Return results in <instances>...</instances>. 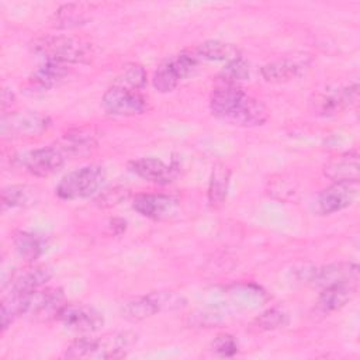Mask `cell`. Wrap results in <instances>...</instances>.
Segmentation results:
<instances>
[{
  "label": "cell",
  "instance_id": "1",
  "mask_svg": "<svg viewBox=\"0 0 360 360\" xmlns=\"http://www.w3.org/2000/svg\"><path fill=\"white\" fill-rule=\"evenodd\" d=\"M210 110L218 120L238 127H256L267 121L266 105L233 84H218L210 97Z\"/></svg>",
  "mask_w": 360,
  "mask_h": 360
},
{
  "label": "cell",
  "instance_id": "2",
  "mask_svg": "<svg viewBox=\"0 0 360 360\" xmlns=\"http://www.w3.org/2000/svg\"><path fill=\"white\" fill-rule=\"evenodd\" d=\"M134 332H115L100 338L84 336L70 343L66 349L68 359H121L125 357L136 343Z\"/></svg>",
  "mask_w": 360,
  "mask_h": 360
},
{
  "label": "cell",
  "instance_id": "3",
  "mask_svg": "<svg viewBox=\"0 0 360 360\" xmlns=\"http://www.w3.org/2000/svg\"><path fill=\"white\" fill-rule=\"evenodd\" d=\"M30 48L44 62L48 60L62 65L89 63L94 55L91 44L69 35H42L35 38Z\"/></svg>",
  "mask_w": 360,
  "mask_h": 360
},
{
  "label": "cell",
  "instance_id": "4",
  "mask_svg": "<svg viewBox=\"0 0 360 360\" xmlns=\"http://www.w3.org/2000/svg\"><path fill=\"white\" fill-rule=\"evenodd\" d=\"M105 172L98 165H89L76 169L66 176L56 186V195L60 200H79L93 195L103 184Z\"/></svg>",
  "mask_w": 360,
  "mask_h": 360
},
{
  "label": "cell",
  "instance_id": "5",
  "mask_svg": "<svg viewBox=\"0 0 360 360\" xmlns=\"http://www.w3.org/2000/svg\"><path fill=\"white\" fill-rule=\"evenodd\" d=\"M359 98V84L328 87L316 93L311 101V111L319 117H335L356 104Z\"/></svg>",
  "mask_w": 360,
  "mask_h": 360
},
{
  "label": "cell",
  "instance_id": "6",
  "mask_svg": "<svg viewBox=\"0 0 360 360\" xmlns=\"http://www.w3.org/2000/svg\"><path fill=\"white\" fill-rule=\"evenodd\" d=\"M197 68V56L180 53L165 60L153 73V87L159 93L173 91L177 84Z\"/></svg>",
  "mask_w": 360,
  "mask_h": 360
},
{
  "label": "cell",
  "instance_id": "7",
  "mask_svg": "<svg viewBox=\"0 0 360 360\" xmlns=\"http://www.w3.org/2000/svg\"><path fill=\"white\" fill-rule=\"evenodd\" d=\"M103 108L117 117H135L146 111V100L138 91L120 84H112L101 98Z\"/></svg>",
  "mask_w": 360,
  "mask_h": 360
},
{
  "label": "cell",
  "instance_id": "8",
  "mask_svg": "<svg viewBox=\"0 0 360 360\" xmlns=\"http://www.w3.org/2000/svg\"><path fill=\"white\" fill-rule=\"evenodd\" d=\"M65 150L56 145L38 148L17 158V163L37 177H46L53 174L65 165Z\"/></svg>",
  "mask_w": 360,
  "mask_h": 360
},
{
  "label": "cell",
  "instance_id": "9",
  "mask_svg": "<svg viewBox=\"0 0 360 360\" xmlns=\"http://www.w3.org/2000/svg\"><path fill=\"white\" fill-rule=\"evenodd\" d=\"M359 195V183L335 181L323 188L314 201V211L318 215H330L350 207Z\"/></svg>",
  "mask_w": 360,
  "mask_h": 360
},
{
  "label": "cell",
  "instance_id": "10",
  "mask_svg": "<svg viewBox=\"0 0 360 360\" xmlns=\"http://www.w3.org/2000/svg\"><path fill=\"white\" fill-rule=\"evenodd\" d=\"M51 125L48 117L35 111H17L3 114L1 135L3 138H22L35 136L46 131Z\"/></svg>",
  "mask_w": 360,
  "mask_h": 360
},
{
  "label": "cell",
  "instance_id": "11",
  "mask_svg": "<svg viewBox=\"0 0 360 360\" xmlns=\"http://www.w3.org/2000/svg\"><path fill=\"white\" fill-rule=\"evenodd\" d=\"M56 319L66 329L79 333H93L104 323L101 312L84 304H65Z\"/></svg>",
  "mask_w": 360,
  "mask_h": 360
},
{
  "label": "cell",
  "instance_id": "12",
  "mask_svg": "<svg viewBox=\"0 0 360 360\" xmlns=\"http://www.w3.org/2000/svg\"><path fill=\"white\" fill-rule=\"evenodd\" d=\"M65 295L62 288L52 287L45 290H35L28 292L25 316L34 321L56 319L59 311L65 305Z\"/></svg>",
  "mask_w": 360,
  "mask_h": 360
},
{
  "label": "cell",
  "instance_id": "13",
  "mask_svg": "<svg viewBox=\"0 0 360 360\" xmlns=\"http://www.w3.org/2000/svg\"><path fill=\"white\" fill-rule=\"evenodd\" d=\"M307 280L316 288H325L335 284H359V266L353 262H339L312 269Z\"/></svg>",
  "mask_w": 360,
  "mask_h": 360
},
{
  "label": "cell",
  "instance_id": "14",
  "mask_svg": "<svg viewBox=\"0 0 360 360\" xmlns=\"http://www.w3.org/2000/svg\"><path fill=\"white\" fill-rule=\"evenodd\" d=\"M311 65L309 55H294L266 63L260 69V75L266 82L284 83L304 75Z\"/></svg>",
  "mask_w": 360,
  "mask_h": 360
},
{
  "label": "cell",
  "instance_id": "15",
  "mask_svg": "<svg viewBox=\"0 0 360 360\" xmlns=\"http://www.w3.org/2000/svg\"><path fill=\"white\" fill-rule=\"evenodd\" d=\"M132 207L142 217L163 219L174 212L177 200L166 194H139L135 197Z\"/></svg>",
  "mask_w": 360,
  "mask_h": 360
},
{
  "label": "cell",
  "instance_id": "16",
  "mask_svg": "<svg viewBox=\"0 0 360 360\" xmlns=\"http://www.w3.org/2000/svg\"><path fill=\"white\" fill-rule=\"evenodd\" d=\"M128 169L135 176L158 184L170 183L176 173L173 166H169L156 158H139L131 160L128 163Z\"/></svg>",
  "mask_w": 360,
  "mask_h": 360
},
{
  "label": "cell",
  "instance_id": "17",
  "mask_svg": "<svg viewBox=\"0 0 360 360\" xmlns=\"http://www.w3.org/2000/svg\"><path fill=\"white\" fill-rule=\"evenodd\" d=\"M53 276L48 266L35 264L25 267L11 276L10 292H32L45 285Z\"/></svg>",
  "mask_w": 360,
  "mask_h": 360
},
{
  "label": "cell",
  "instance_id": "18",
  "mask_svg": "<svg viewBox=\"0 0 360 360\" xmlns=\"http://www.w3.org/2000/svg\"><path fill=\"white\" fill-rule=\"evenodd\" d=\"M323 174L335 181L359 183L360 166L359 155L356 152H346L333 156L323 167Z\"/></svg>",
  "mask_w": 360,
  "mask_h": 360
},
{
  "label": "cell",
  "instance_id": "19",
  "mask_svg": "<svg viewBox=\"0 0 360 360\" xmlns=\"http://www.w3.org/2000/svg\"><path fill=\"white\" fill-rule=\"evenodd\" d=\"M357 292V284H335L330 287L322 288L316 307L323 314L335 312L340 308H343L349 301L353 300V297Z\"/></svg>",
  "mask_w": 360,
  "mask_h": 360
},
{
  "label": "cell",
  "instance_id": "20",
  "mask_svg": "<svg viewBox=\"0 0 360 360\" xmlns=\"http://www.w3.org/2000/svg\"><path fill=\"white\" fill-rule=\"evenodd\" d=\"M231 183V170L224 163H215L212 166L210 183H208V202L211 207H221L228 195Z\"/></svg>",
  "mask_w": 360,
  "mask_h": 360
},
{
  "label": "cell",
  "instance_id": "21",
  "mask_svg": "<svg viewBox=\"0 0 360 360\" xmlns=\"http://www.w3.org/2000/svg\"><path fill=\"white\" fill-rule=\"evenodd\" d=\"M195 55L204 60H212V62H231L238 58H240V51L236 45L218 41V39H210L198 45Z\"/></svg>",
  "mask_w": 360,
  "mask_h": 360
},
{
  "label": "cell",
  "instance_id": "22",
  "mask_svg": "<svg viewBox=\"0 0 360 360\" xmlns=\"http://www.w3.org/2000/svg\"><path fill=\"white\" fill-rule=\"evenodd\" d=\"M89 11H91L90 4L84 3H69L63 4L56 10L53 14V25L58 28H72L82 24H86V21L90 20Z\"/></svg>",
  "mask_w": 360,
  "mask_h": 360
},
{
  "label": "cell",
  "instance_id": "23",
  "mask_svg": "<svg viewBox=\"0 0 360 360\" xmlns=\"http://www.w3.org/2000/svg\"><path fill=\"white\" fill-rule=\"evenodd\" d=\"M68 75V66L56 62H42L38 69H35L30 77V82L34 87L46 90L58 83H60Z\"/></svg>",
  "mask_w": 360,
  "mask_h": 360
},
{
  "label": "cell",
  "instance_id": "24",
  "mask_svg": "<svg viewBox=\"0 0 360 360\" xmlns=\"http://www.w3.org/2000/svg\"><path fill=\"white\" fill-rule=\"evenodd\" d=\"M14 249L20 257L25 259L27 262H35L42 256L46 249L45 240L32 232L20 231L14 235Z\"/></svg>",
  "mask_w": 360,
  "mask_h": 360
},
{
  "label": "cell",
  "instance_id": "25",
  "mask_svg": "<svg viewBox=\"0 0 360 360\" xmlns=\"http://www.w3.org/2000/svg\"><path fill=\"white\" fill-rule=\"evenodd\" d=\"M158 312H159L158 305L153 301L150 292L146 294V295H142V297L132 298V300L124 302L122 307H121L122 316L125 319L134 321V322L150 318V316H153Z\"/></svg>",
  "mask_w": 360,
  "mask_h": 360
},
{
  "label": "cell",
  "instance_id": "26",
  "mask_svg": "<svg viewBox=\"0 0 360 360\" xmlns=\"http://www.w3.org/2000/svg\"><path fill=\"white\" fill-rule=\"evenodd\" d=\"M28 292H7L1 302V330L4 332L17 318L25 315Z\"/></svg>",
  "mask_w": 360,
  "mask_h": 360
},
{
  "label": "cell",
  "instance_id": "27",
  "mask_svg": "<svg viewBox=\"0 0 360 360\" xmlns=\"http://www.w3.org/2000/svg\"><path fill=\"white\" fill-rule=\"evenodd\" d=\"M37 191L30 186H8L1 191V205L3 208H17L28 207L35 204Z\"/></svg>",
  "mask_w": 360,
  "mask_h": 360
},
{
  "label": "cell",
  "instance_id": "28",
  "mask_svg": "<svg viewBox=\"0 0 360 360\" xmlns=\"http://www.w3.org/2000/svg\"><path fill=\"white\" fill-rule=\"evenodd\" d=\"M249 77V63L240 56L226 63V66L218 75V84H233L246 80Z\"/></svg>",
  "mask_w": 360,
  "mask_h": 360
},
{
  "label": "cell",
  "instance_id": "29",
  "mask_svg": "<svg viewBox=\"0 0 360 360\" xmlns=\"http://www.w3.org/2000/svg\"><path fill=\"white\" fill-rule=\"evenodd\" d=\"M145 83H146L145 69L138 63H128L122 68L114 84H120V86L139 91V89H142Z\"/></svg>",
  "mask_w": 360,
  "mask_h": 360
},
{
  "label": "cell",
  "instance_id": "30",
  "mask_svg": "<svg viewBox=\"0 0 360 360\" xmlns=\"http://www.w3.org/2000/svg\"><path fill=\"white\" fill-rule=\"evenodd\" d=\"M150 295L156 302L159 312L176 311L186 305L184 297L173 291H152Z\"/></svg>",
  "mask_w": 360,
  "mask_h": 360
},
{
  "label": "cell",
  "instance_id": "31",
  "mask_svg": "<svg viewBox=\"0 0 360 360\" xmlns=\"http://www.w3.org/2000/svg\"><path fill=\"white\" fill-rule=\"evenodd\" d=\"M287 323V315L278 308H270L264 311L259 318L255 321V326L259 330H273L281 328Z\"/></svg>",
  "mask_w": 360,
  "mask_h": 360
},
{
  "label": "cell",
  "instance_id": "32",
  "mask_svg": "<svg viewBox=\"0 0 360 360\" xmlns=\"http://www.w3.org/2000/svg\"><path fill=\"white\" fill-rule=\"evenodd\" d=\"M212 350L221 357H232L238 352V342L232 335H218L212 342Z\"/></svg>",
  "mask_w": 360,
  "mask_h": 360
}]
</instances>
